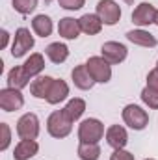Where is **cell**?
<instances>
[{"label":"cell","instance_id":"cell-26","mask_svg":"<svg viewBox=\"0 0 158 160\" xmlns=\"http://www.w3.org/2000/svg\"><path fill=\"white\" fill-rule=\"evenodd\" d=\"M141 101H143V102H145L149 108L156 110V108H158V91L147 86V88L141 91Z\"/></svg>","mask_w":158,"mask_h":160},{"label":"cell","instance_id":"cell-27","mask_svg":"<svg viewBox=\"0 0 158 160\" xmlns=\"http://www.w3.org/2000/svg\"><path fill=\"white\" fill-rule=\"evenodd\" d=\"M0 130H2V143H0V149L6 151L9 142H11V132H9V127L6 123H0Z\"/></svg>","mask_w":158,"mask_h":160},{"label":"cell","instance_id":"cell-5","mask_svg":"<svg viewBox=\"0 0 158 160\" xmlns=\"http://www.w3.org/2000/svg\"><path fill=\"white\" fill-rule=\"evenodd\" d=\"M17 134L21 140H36L39 136V119L36 114H24L17 121Z\"/></svg>","mask_w":158,"mask_h":160},{"label":"cell","instance_id":"cell-4","mask_svg":"<svg viewBox=\"0 0 158 160\" xmlns=\"http://www.w3.org/2000/svg\"><path fill=\"white\" fill-rule=\"evenodd\" d=\"M123 121L134 130H143L147 127V123H149V116L138 104H128L123 110Z\"/></svg>","mask_w":158,"mask_h":160},{"label":"cell","instance_id":"cell-7","mask_svg":"<svg viewBox=\"0 0 158 160\" xmlns=\"http://www.w3.org/2000/svg\"><path fill=\"white\" fill-rule=\"evenodd\" d=\"M30 48H34V36L30 34L28 28H19L15 32V39H13V45H11V56L21 58Z\"/></svg>","mask_w":158,"mask_h":160},{"label":"cell","instance_id":"cell-16","mask_svg":"<svg viewBox=\"0 0 158 160\" xmlns=\"http://www.w3.org/2000/svg\"><path fill=\"white\" fill-rule=\"evenodd\" d=\"M71 77H73L75 86H77L78 89H84V91H86V89H91V88H93V84H95V80H93V77L89 75V71H87L86 63H84V65H77V67L73 69Z\"/></svg>","mask_w":158,"mask_h":160},{"label":"cell","instance_id":"cell-21","mask_svg":"<svg viewBox=\"0 0 158 160\" xmlns=\"http://www.w3.org/2000/svg\"><path fill=\"white\" fill-rule=\"evenodd\" d=\"M24 71H26V75L32 78V77H39V73L45 69V60H43V56L41 54H30V58L24 62Z\"/></svg>","mask_w":158,"mask_h":160},{"label":"cell","instance_id":"cell-25","mask_svg":"<svg viewBox=\"0 0 158 160\" xmlns=\"http://www.w3.org/2000/svg\"><path fill=\"white\" fill-rule=\"evenodd\" d=\"M13 9L19 11L21 15H30L37 8V0H11Z\"/></svg>","mask_w":158,"mask_h":160},{"label":"cell","instance_id":"cell-22","mask_svg":"<svg viewBox=\"0 0 158 160\" xmlns=\"http://www.w3.org/2000/svg\"><path fill=\"white\" fill-rule=\"evenodd\" d=\"M32 28L39 38H48L52 34V21L47 15H36L32 21Z\"/></svg>","mask_w":158,"mask_h":160},{"label":"cell","instance_id":"cell-8","mask_svg":"<svg viewBox=\"0 0 158 160\" xmlns=\"http://www.w3.org/2000/svg\"><path fill=\"white\" fill-rule=\"evenodd\" d=\"M22 104H24V97H22L21 89H13V88L0 89V108L4 112L21 110Z\"/></svg>","mask_w":158,"mask_h":160},{"label":"cell","instance_id":"cell-20","mask_svg":"<svg viewBox=\"0 0 158 160\" xmlns=\"http://www.w3.org/2000/svg\"><path fill=\"white\" fill-rule=\"evenodd\" d=\"M52 82H54V78H50V77H37L36 80H32V84H30V93L36 99H47Z\"/></svg>","mask_w":158,"mask_h":160},{"label":"cell","instance_id":"cell-36","mask_svg":"<svg viewBox=\"0 0 158 160\" xmlns=\"http://www.w3.org/2000/svg\"><path fill=\"white\" fill-rule=\"evenodd\" d=\"M156 69H158V63H156Z\"/></svg>","mask_w":158,"mask_h":160},{"label":"cell","instance_id":"cell-3","mask_svg":"<svg viewBox=\"0 0 158 160\" xmlns=\"http://www.w3.org/2000/svg\"><path fill=\"white\" fill-rule=\"evenodd\" d=\"M86 67H87L89 75L93 77L95 82L106 84V82H110V78H112V67H110V63L102 56H91L86 62Z\"/></svg>","mask_w":158,"mask_h":160},{"label":"cell","instance_id":"cell-29","mask_svg":"<svg viewBox=\"0 0 158 160\" xmlns=\"http://www.w3.org/2000/svg\"><path fill=\"white\" fill-rule=\"evenodd\" d=\"M110 160H134V155L128 153V151H125V149H116L112 153Z\"/></svg>","mask_w":158,"mask_h":160},{"label":"cell","instance_id":"cell-6","mask_svg":"<svg viewBox=\"0 0 158 160\" xmlns=\"http://www.w3.org/2000/svg\"><path fill=\"white\" fill-rule=\"evenodd\" d=\"M97 15L101 17L102 24L114 26L121 19V8L117 6V2H114V0H99V4H97Z\"/></svg>","mask_w":158,"mask_h":160},{"label":"cell","instance_id":"cell-24","mask_svg":"<svg viewBox=\"0 0 158 160\" xmlns=\"http://www.w3.org/2000/svg\"><path fill=\"white\" fill-rule=\"evenodd\" d=\"M63 110H65V114H67L71 119L77 121V119H80L82 114L86 112V101H84V99H71Z\"/></svg>","mask_w":158,"mask_h":160},{"label":"cell","instance_id":"cell-10","mask_svg":"<svg viewBox=\"0 0 158 160\" xmlns=\"http://www.w3.org/2000/svg\"><path fill=\"white\" fill-rule=\"evenodd\" d=\"M155 17H156V9L149 2H141L132 11V22L138 24V26H149V24H153L155 22Z\"/></svg>","mask_w":158,"mask_h":160},{"label":"cell","instance_id":"cell-19","mask_svg":"<svg viewBox=\"0 0 158 160\" xmlns=\"http://www.w3.org/2000/svg\"><path fill=\"white\" fill-rule=\"evenodd\" d=\"M28 80H30V77L26 75V71H24L22 65H21V67H13V69L7 73V86L13 88V89H22V88H26V86H28Z\"/></svg>","mask_w":158,"mask_h":160},{"label":"cell","instance_id":"cell-31","mask_svg":"<svg viewBox=\"0 0 158 160\" xmlns=\"http://www.w3.org/2000/svg\"><path fill=\"white\" fill-rule=\"evenodd\" d=\"M7 39H9V34H7L6 30H2V48H6V45H7Z\"/></svg>","mask_w":158,"mask_h":160},{"label":"cell","instance_id":"cell-23","mask_svg":"<svg viewBox=\"0 0 158 160\" xmlns=\"http://www.w3.org/2000/svg\"><path fill=\"white\" fill-rule=\"evenodd\" d=\"M78 157L82 160H99L101 158V147H99V143H84V142H80Z\"/></svg>","mask_w":158,"mask_h":160},{"label":"cell","instance_id":"cell-13","mask_svg":"<svg viewBox=\"0 0 158 160\" xmlns=\"http://www.w3.org/2000/svg\"><path fill=\"white\" fill-rule=\"evenodd\" d=\"M78 24H80V30L84 32V34H87V36H95V34H99L101 30H102V21H101V17L95 13H86V15H82L78 19Z\"/></svg>","mask_w":158,"mask_h":160},{"label":"cell","instance_id":"cell-14","mask_svg":"<svg viewBox=\"0 0 158 160\" xmlns=\"http://www.w3.org/2000/svg\"><path fill=\"white\" fill-rule=\"evenodd\" d=\"M80 24L77 19L73 17H63L60 19V24H58V34L65 39H77L80 36Z\"/></svg>","mask_w":158,"mask_h":160},{"label":"cell","instance_id":"cell-28","mask_svg":"<svg viewBox=\"0 0 158 160\" xmlns=\"http://www.w3.org/2000/svg\"><path fill=\"white\" fill-rule=\"evenodd\" d=\"M84 2H86V0H58V4H60L63 9H71V11L80 9V8L84 6Z\"/></svg>","mask_w":158,"mask_h":160},{"label":"cell","instance_id":"cell-11","mask_svg":"<svg viewBox=\"0 0 158 160\" xmlns=\"http://www.w3.org/2000/svg\"><path fill=\"white\" fill-rule=\"evenodd\" d=\"M106 142L108 145H112L114 149H123L128 142V134L121 125H112L106 130Z\"/></svg>","mask_w":158,"mask_h":160},{"label":"cell","instance_id":"cell-12","mask_svg":"<svg viewBox=\"0 0 158 160\" xmlns=\"http://www.w3.org/2000/svg\"><path fill=\"white\" fill-rule=\"evenodd\" d=\"M39 151V145L36 140H21L15 147L13 158L15 160H30L32 157H36Z\"/></svg>","mask_w":158,"mask_h":160},{"label":"cell","instance_id":"cell-34","mask_svg":"<svg viewBox=\"0 0 158 160\" xmlns=\"http://www.w3.org/2000/svg\"><path fill=\"white\" fill-rule=\"evenodd\" d=\"M45 2H47V4H50V2H52V0H45Z\"/></svg>","mask_w":158,"mask_h":160},{"label":"cell","instance_id":"cell-9","mask_svg":"<svg viewBox=\"0 0 158 160\" xmlns=\"http://www.w3.org/2000/svg\"><path fill=\"white\" fill-rule=\"evenodd\" d=\"M101 52L108 63H121L126 58V47L117 43V41H106L101 47Z\"/></svg>","mask_w":158,"mask_h":160},{"label":"cell","instance_id":"cell-1","mask_svg":"<svg viewBox=\"0 0 158 160\" xmlns=\"http://www.w3.org/2000/svg\"><path fill=\"white\" fill-rule=\"evenodd\" d=\"M47 130L52 138H65L73 130V119L65 114V110H56L47 119Z\"/></svg>","mask_w":158,"mask_h":160},{"label":"cell","instance_id":"cell-18","mask_svg":"<svg viewBox=\"0 0 158 160\" xmlns=\"http://www.w3.org/2000/svg\"><path fill=\"white\" fill-rule=\"evenodd\" d=\"M45 54L48 56V60L52 63H63L67 60V56H69V48L63 43H50L45 48Z\"/></svg>","mask_w":158,"mask_h":160},{"label":"cell","instance_id":"cell-35","mask_svg":"<svg viewBox=\"0 0 158 160\" xmlns=\"http://www.w3.org/2000/svg\"><path fill=\"white\" fill-rule=\"evenodd\" d=\"M145 160H153V158H145Z\"/></svg>","mask_w":158,"mask_h":160},{"label":"cell","instance_id":"cell-17","mask_svg":"<svg viewBox=\"0 0 158 160\" xmlns=\"http://www.w3.org/2000/svg\"><path fill=\"white\" fill-rule=\"evenodd\" d=\"M126 39L130 41V43H134V45L149 47V48L156 47V43H158L156 38H155L153 34L145 32V30H130V32H126Z\"/></svg>","mask_w":158,"mask_h":160},{"label":"cell","instance_id":"cell-32","mask_svg":"<svg viewBox=\"0 0 158 160\" xmlns=\"http://www.w3.org/2000/svg\"><path fill=\"white\" fill-rule=\"evenodd\" d=\"M155 24L158 26V9H156V17H155Z\"/></svg>","mask_w":158,"mask_h":160},{"label":"cell","instance_id":"cell-15","mask_svg":"<svg viewBox=\"0 0 158 160\" xmlns=\"http://www.w3.org/2000/svg\"><path fill=\"white\" fill-rule=\"evenodd\" d=\"M67 95H69V86H67L63 80L54 78L52 86H50V89H48V95H47V102H50V104H58V102L65 101Z\"/></svg>","mask_w":158,"mask_h":160},{"label":"cell","instance_id":"cell-2","mask_svg":"<svg viewBox=\"0 0 158 160\" xmlns=\"http://www.w3.org/2000/svg\"><path fill=\"white\" fill-rule=\"evenodd\" d=\"M104 136V125L99 119H84L78 127V140L84 143H99Z\"/></svg>","mask_w":158,"mask_h":160},{"label":"cell","instance_id":"cell-33","mask_svg":"<svg viewBox=\"0 0 158 160\" xmlns=\"http://www.w3.org/2000/svg\"><path fill=\"white\" fill-rule=\"evenodd\" d=\"M123 2H126V4H134V0H123Z\"/></svg>","mask_w":158,"mask_h":160},{"label":"cell","instance_id":"cell-30","mask_svg":"<svg viewBox=\"0 0 158 160\" xmlns=\"http://www.w3.org/2000/svg\"><path fill=\"white\" fill-rule=\"evenodd\" d=\"M147 86L158 91V69H153V71L147 75Z\"/></svg>","mask_w":158,"mask_h":160}]
</instances>
